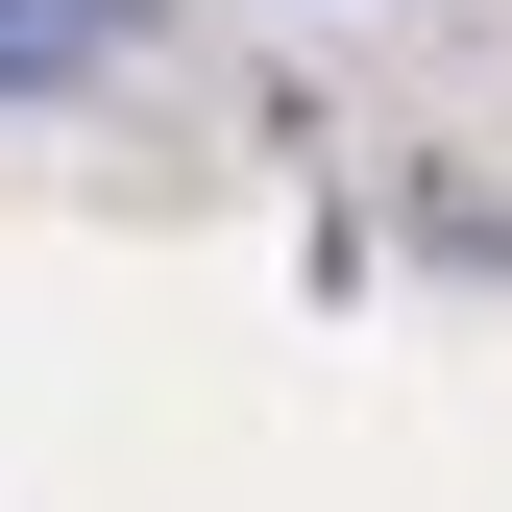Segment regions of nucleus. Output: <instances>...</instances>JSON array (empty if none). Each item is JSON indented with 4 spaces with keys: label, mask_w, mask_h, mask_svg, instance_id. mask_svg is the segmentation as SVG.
Segmentation results:
<instances>
[{
    "label": "nucleus",
    "mask_w": 512,
    "mask_h": 512,
    "mask_svg": "<svg viewBox=\"0 0 512 512\" xmlns=\"http://www.w3.org/2000/svg\"><path fill=\"white\" fill-rule=\"evenodd\" d=\"M25 74H74V25H49V0H0V98H25Z\"/></svg>",
    "instance_id": "f257e3e1"
}]
</instances>
